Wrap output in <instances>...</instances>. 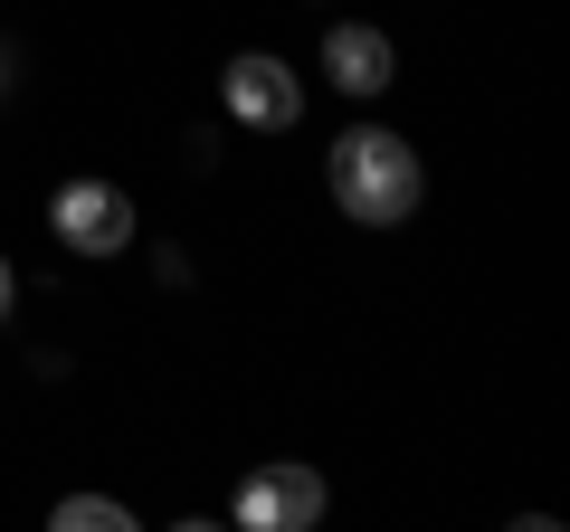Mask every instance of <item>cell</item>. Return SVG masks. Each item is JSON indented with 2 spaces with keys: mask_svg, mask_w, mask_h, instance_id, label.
<instances>
[{
  "mask_svg": "<svg viewBox=\"0 0 570 532\" xmlns=\"http://www.w3.org/2000/svg\"><path fill=\"white\" fill-rule=\"evenodd\" d=\"M228 523H247V532H314L324 523V475L295 466V456H276V466H257L238 494H228Z\"/></svg>",
  "mask_w": 570,
  "mask_h": 532,
  "instance_id": "obj_3",
  "label": "cell"
},
{
  "mask_svg": "<svg viewBox=\"0 0 570 532\" xmlns=\"http://www.w3.org/2000/svg\"><path fill=\"white\" fill-rule=\"evenodd\" d=\"M324 77L343 86V96H390L400 48H390L381 29H362V20H333V29H324Z\"/></svg>",
  "mask_w": 570,
  "mask_h": 532,
  "instance_id": "obj_5",
  "label": "cell"
},
{
  "mask_svg": "<svg viewBox=\"0 0 570 532\" xmlns=\"http://www.w3.org/2000/svg\"><path fill=\"white\" fill-rule=\"evenodd\" d=\"M324 171H333L343 219H362V228H400L419 209V152L400 134H381V124H352L343 144L324 152Z\"/></svg>",
  "mask_w": 570,
  "mask_h": 532,
  "instance_id": "obj_1",
  "label": "cell"
},
{
  "mask_svg": "<svg viewBox=\"0 0 570 532\" xmlns=\"http://www.w3.org/2000/svg\"><path fill=\"white\" fill-rule=\"evenodd\" d=\"M10 295H20V276H10V257H0V324H10Z\"/></svg>",
  "mask_w": 570,
  "mask_h": 532,
  "instance_id": "obj_8",
  "label": "cell"
},
{
  "mask_svg": "<svg viewBox=\"0 0 570 532\" xmlns=\"http://www.w3.org/2000/svg\"><path fill=\"white\" fill-rule=\"evenodd\" d=\"M219 96H228V115H238V124H257V134H295V115H305V86H295V67H285V58H266V48L228 58Z\"/></svg>",
  "mask_w": 570,
  "mask_h": 532,
  "instance_id": "obj_4",
  "label": "cell"
},
{
  "mask_svg": "<svg viewBox=\"0 0 570 532\" xmlns=\"http://www.w3.org/2000/svg\"><path fill=\"white\" fill-rule=\"evenodd\" d=\"M48 523H58V532H124L134 513H124L115 494H58V513H48Z\"/></svg>",
  "mask_w": 570,
  "mask_h": 532,
  "instance_id": "obj_6",
  "label": "cell"
},
{
  "mask_svg": "<svg viewBox=\"0 0 570 532\" xmlns=\"http://www.w3.org/2000/svg\"><path fill=\"white\" fill-rule=\"evenodd\" d=\"M48 228H58V247H77V257H124L134 247V190L115 181H58V200H48Z\"/></svg>",
  "mask_w": 570,
  "mask_h": 532,
  "instance_id": "obj_2",
  "label": "cell"
},
{
  "mask_svg": "<svg viewBox=\"0 0 570 532\" xmlns=\"http://www.w3.org/2000/svg\"><path fill=\"white\" fill-rule=\"evenodd\" d=\"M10 77H20V48H10V39H0V96H10Z\"/></svg>",
  "mask_w": 570,
  "mask_h": 532,
  "instance_id": "obj_7",
  "label": "cell"
}]
</instances>
